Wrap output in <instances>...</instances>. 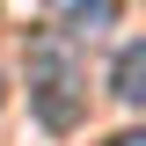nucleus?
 <instances>
[{"instance_id": "nucleus-2", "label": "nucleus", "mask_w": 146, "mask_h": 146, "mask_svg": "<svg viewBox=\"0 0 146 146\" xmlns=\"http://www.w3.org/2000/svg\"><path fill=\"white\" fill-rule=\"evenodd\" d=\"M110 95L124 110H146V36H131L124 51H117V66H110Z\"/></svg>"}, {"instance_id": "nucleus-3", "label": "nucleus", "mask_w": 146, "mask_h": 146, "mask_svg": "<svg viewBox=\"0 0 146 146\" xmlns=\"http://www.w3.org/2000/svg\"><path fill=\"white\" fill-rule=\"evenodd\" d=\"M44 15H51L58 29L88 36V29H110V15H117V0H44Z\"/></svg>"}, {"instance_id": "nucleus-1", "label": "nucleus", "mask_w": 146, "mask_h": 146, "mask_svg": "<svg viewBox=\"0 0 146 146\" xmlns=\"http://www.w3.org/2000/svg\"><path fill=\"white\" fill-rule=\"evenodd\" d=\"M29 110H36V124H51V131L80 124L88 88H80V66H73L66 36H36L29 44Z\"/></svg>"}, {"instance_id": "nucleus-5", "label": "nucleus", "mask_w": 146, "mask_h": 146, "mask_svg": "<svg viewBox=\"0 0 146 146\" xmlns=\"http://www.w3.org/2000/svg\"><path fill=\"white\" fill-rule=\"evenodd\" d=\"M0 102H7V80H0Z\"/></svg>"}, {"instance_id": "nucleus-4", "label": "nucleus", "mask_w": 146, "mask_h": 146, "mask_svg": "<svg viewBox=\"0 0 146 146\" xmlns=\"http://www.w3.org/2000/svg\"><path fill=\"white\" fill-rule=\"evenodd\" d=\"M110 146H146V131H117V139H110Z\"/></svg>"}]
</instances>
